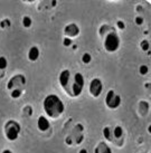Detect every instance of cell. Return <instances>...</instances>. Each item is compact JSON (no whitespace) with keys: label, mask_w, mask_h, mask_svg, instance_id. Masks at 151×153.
<instances>
[{"label":"cell","mask_w":151,"mask_h":153,"mask_svg":"<svg viewBox=\"0 0 151 153\" xmlns=\"http://www.w3.org/2000/svg\"><path fill=\"white\" fill-rule=\"evenodd\" d=\"M43 105L45 113L52 119L60 117L65 110L63 101L57 95H54V94H51V95L45 97Z\"/></svg>","instance_id":"1"},{"label":"cell","mask_w":151,"mask_h":153,"mask_svg":"<svg viewBox=\"0 0 151 153\" xmlns=\"http://www.w3.org/2000/svg\"><path fill=\"white\" fill-rule=\"evenodd\" d=\"M84 77L81 73H75V75L73 76V79L71 78L68 82L67 86L65 87V92L68 94L72 97H77L80 96V94L82 93L83 88H84Z\"/></svg>","instance_id":"2"},{"label":"cell","mask_w":151,"mask_h":153,"mask_svg":"<svg viewBox=\"0 0 151 153\" xmlns=\"http://www.w3.org/2000/svg\"><path fill=\"white\" fill-rule=\"evenodd\" d=\"M120 47V38L114 30H110L104 37V48L109 53L117 51Z\"/></svg>","instance_id":"3"},{"label":"cell","mask_w":151,"mask_h":153,"mask_svg":"<svg viewBox=\"0 0 151 153\" xmlns=\"http://www.w3.org/2000/svg\"><path fill=\"white\" fill-rule=\"evenodd\" d=\"M20 133V125L16 121H8L4 125V134L9 141L17 140Z\"/></svg>","instance_id":"4"},{"label":"cell","mask_w":151,"mask_h":153,"mask_svg":"<svg viewBox=\"0 0 151 153\" xmlns=\"http://www.w3.org/2000/svg\"><path fill=\"white\" fill-rule=\"evenodd\" d=\"M105 104L109 108L115 110L121 105V97L120 95H118L114 91H109L105 97Z\"/></svg>","instance_id":"5"},{"label":"cell","mask_w":151,"mask_h":153,"mask_svg":"<svg viewBox=\"0 0 151 153\" xmlns=\"http://www.w3.org/2000/svg\"><path fill=\"white\" fill-rule=\"evenodd\" d=\"M103 91V84L100 78H94L92 79L90 84V93L93 97H99Z\"/></svg>","instance_id":"6"},{"label":"cell","mask_w":151,"mask_h":153,"mask_svg":"<svg viewBox=\"0 0 151 153\" xmlns=\"http://www.w3.org/2000/svg\"><path fill=\"white\" fill-rule=\"evenodd\" d=\"M25 83H26V79H25V76H24V75H16V76H13V78L8 82V89L18 88L17 86L25 85Z\"/></svg>","instance_id":"7"},{"label":"cell","mask_w":151,"mask_h":153,"mask_svg":"<svg viewBox=\"0 0 151 153\" xmlns=\"http://www.w3.org/2000/svg\"><path fill=\"white\" fill-rule=\"evenodd\" d=\"M64 34L69 37V38H73V37H76L80 34V28L76 24H69L65 27L64 29Z\"/></svg>","instance_id":"8"},{"label":"cell","mask_w":151,"mask_h":153,"mask_svg":"<svg viewBox=\"0 0 151 153\" xmlns=\"http://www.w3.org/2000/svg\"><path fill=\"white\" fill-rule=\"evenodd\" d=\"M71 77H72L71 76V72H69L68 69H64V71L60 72L58 79H60V86L63 87V89H65V87L67 86L69 79H71Z\"/></svg>","instance_id":"9"},{"label":"cell","mask_w":151,"mask_h":153,"mask_svg":"<svg viewBox=\"0 0 151 153\" xmlns=\"http://www.w3.org/2000/svg\"><path fill=\"white\" fill-rule=\"evenodd\" d=\"M37 126H38V128L40 131L45 132L51 128V123H49V121L45 116H40L38 119V122H37Z\"/></svg>","instance_id":"10"},{"label":"cell","mask_w":151,"mask_h":153,"mask_svg":"<svg viewBox=\"0 0 151 153\" xmlns=\"http://www.w3.org/2000/svg\"><path fill=\"white\" fill-rule=\"evenodd\" d=\"M94 153H112V150H111V148L106 143L101 142V143H99V144L96 145Z\"/></svg>","instance_id":"11"},{"label":"cell","mask_w":151,"mask_h":153,"mask_svg":"<svg viewBox=\"0 0 151 153\" xmlns=\"http://www.w3.org/2000/svg\"><path fill=\"white\" fill-rule=\"evenodd\" d=\"M39 54H40V51H39L38 47H31L29 49V53H28V58H29V60H31V62H35V60L38 59L39 57Z\"/></svg>","instance_id":"12"},{"label":"cell","mask_w":151,"mask_h":153,"mask_svg":"<svg viewBox=\"0 0 151 153\" xmlns=\"http://www.w3.org/2000/svg\"><path fill=\"white\" fill-rule=\"evenodd\" d=\"M123 135V128L121 126H115L114 128H112V136L113 139H121Z\"/></svg>","instance_id":"13"},{"label":"cell","mask_w":151,"mask_h":153,"mask_svg":"<svg viewBox=\"0 0 151 153\" xmlns=\"http://www.w3.org/2000/svg\"><path fill=\"white\" fill-rule=\"evenodd\" d=\"M103 135L104 137L109 141H113V136H112V128L106 126V128H104L103 130Z\"/></svg>","instance_id":"14"},{"label":"cell","mask_w":151,"mask_h":153,"mask_svg":"<svg viewBox=\"0 0 151 153\" xmlns=\"http://www.w3.org/2000/svg\"><path fill=\"white\" fill-rule=\"evenodd\" d=\"M31 24H33V22H31V18L27 17V16L22 18V26H24V27L29 28L30 26H31Z\"/></svg>","instance_id":"15"},{"label":"cell","mask_w":151,"mask_h":153,"mask_svg":"<svg viewBox=\"0 0 151 153\" xmlns=\"http://www.w3.org/2000/svg\"><path fill=\"white\" fill-rule=\"evenodd\" d=\"M7 65H8V62H7V58L1 56L0 57V69H6L7 68Z\"/></svg>","instance_id":"16"},{"label":"cell","mask_w":151,"mask_h":153,"mask_svg":"<svg viewBox=\"0 0 151 153\" xmlns=\"http://www.w3.org/2000/svg\"><path fill=\"white\" fill-rule=\"evenodd\" d=\"M20 95H22V89H20V88L13 89V92H11V97H13V98L20 97Z\"/></svg>","instance_id":"17"},{"label":"cell","mask_w":151,"mask_h":153,"mask_svg":"<svg viewBox=\"0 0 151 153\" xmlns=\"http://www.w3.org/2000/svg\"><path fill=\"white\" fill-rule=\"evenodd\" d=\"M148 72H149V68H148L147 65H141V66L139 67V73H140L141 75H146V74H148Z\"/></svg>","instance_id":"18"},{"label":"cell","mask_w":151,"mask_h":153,"mask_svg":"<svg viewBox=\"0 0 151 153\" xmlns=\"http://www.w3.org/2000/svg\"><path fill=\"white\" fill-rule=\"evenodd\" d=\"M91 59H92V57H91V55L89 54V53H86V54H84L82 57V60L83 63H85V64H89L91 62Z\"/></svg>","instance_id":"19"},{"label":"cell","mask_w":151,"mask_h":153,"mask_svg":"<svg viewBox=\"0 0 151 153\" xmlns=\"http://www.w3.org/2000/svg\"><path fill=\"white\" fill-rule=\"evenodd\" d=\"M141 47H142L143 51H149L150 45H149V43H148V40H142V42H141Z\"/></svg>","instance_id":"20"},{"label":"cell","mask_w":151,"mask_h":153,"mask_svg":"<svg viewBox=\"0 0 151 153\" xmlns=\"http://www.w3.org/2000/svg\"><path fill=\"white\" fill-rule=\"evenodd\" d=\"M71 44H72V40H71L69 38H65L64 39V45H65V46H69Z\"/></svg>","instance_id":"21"},{"label":"cell","mask_w":151,"mask_h":153,"mask_svg":"<svg viewBox=\"0 0 151 153\" xmlns=\"http://www.w3.org/2000/svg\"><path fill=\"white\" fill-rule=\"evenodd\" d=\"M135 22H137L138 25H141V24L143 22V19L141 17H137L135 18Z\"/></svg>","instance_id":"22"},{"label":"cell","mask_w":151,"mask_h":153,"mask_svg":"<svg viewBox=\"0 0 151 153\" xmlns=\"http://www.w3.org/2000/svg\"><path fill=\"white\" fill-rule=\"evenodd\" d=\"M118 27L121 28V29H123V28H124V24H123V22H118Z\"/></svg>","instance_id":"23"},{"label":"cell","mask_w":151,"mask_h":153,"mask_svg":"<svg viewBox=\"0 0 151 153\" xmlns=\"http://www.w3.org/2000/svg\"><path fill=\"white\" fill-rule=\"evenodd\" d=\"M80 153H87V151L85 149H82L81 151H80Z\"/></svg>","instance_id":"24"},{"label":"cell","mask_w":151,"mask_h":153,"mask_svg":"<svg viewBox=\"0 0 151 153\" xmlns=\"http://www.w3.org/2000/svg\"><path fill=\"white\" fill-rule=\"evenodd\" d=\"M2 153H13V152H11L10 150H4V151Z\"/></svg>","instance_id":"25"}]
</instances>
